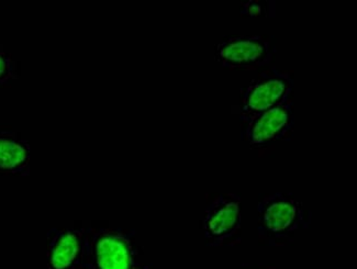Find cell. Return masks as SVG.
I'll return each instance as SVG.
<instances>
[{"label": "cell", "instance_id": "277c9868", "mask_svg": "<svg viewBox=\"0 0 357 269\" xmlns=\"http://www.w3.org/2000/svg\"><path fill=\"white\" fill-rule=\"evenodd\" d=\"M273 36H229L215 47L218 64L229 70H259L272 68L277 52Z\"/></svg>", "mask_w": 357, "mask_h": 269}, {"label": "cell", "instance_id": "6da1fadb", "mask_svg": "<svg viewBox=\"0 0 357 269\" xmlns=\"http://www.w3.org/2000/svg\"><path fill=\"white\" fill-rule=\"evenodd\" d=\"M257 217L259 243L280 247L293 243L299 231L310 228L312 213L293 194L274 192L259 198Z\"/></svg>", "mask_w": 357, "mask_h": 269}, {"label": "cell", "instance_id": "5b68a950", "mask_svg": "<svg viewBox=\"0 0 357 269\" xmlns=\"http://www.w3.org/2000/svg\"><path fill=\"white\" fill-rule=\"evenodd\" d=\"M241 196L234 192L215 194L210 200L202 220L208 247H225L241 243Z\"/></svg>", "mask_w": 357, "mask_h": 269}, {"label": "cell", "instance_id": "8fae6325", "mask_svg": "<svg viewBox=\"0 0 357 269\" xmlns=\"http://www.w3.org/2000/svg\"><path fill=\"white\" fill-rule=\"evenodd\" d=\"M240 269H277V267L267 264H244Z\"/></svg>", "mask_w": 357, "mask_h": 269}, {"label": "cell", "instance_id": "9c48e42d", "mask_svg": "<svg viewBox=\"0 0 357 269\" xmlns=\"http://www.w3.org/2000/svg\"><path fill=\"white\" fill-rule=\"evenodd\" d=\"M19 77L18 66L10 52L0 43V87L10 85Z\"/></svg>", "mask_w": 357, "mask_h": 269}, {"label": "cell", "instance_id": "7c38bea8", "mask_svg": "<svg viewBox=\"0 0 357 269\" xmlns=\"http://www.w3.org/2000/svg\"><path fill=\"white\" fill-rule=\"evenodd\" d=\"M131 269H153V266L150 264H141V263H139V264L135 265Z\"/></svg>", "mask_w": 357, "mask_h": 269}, {"label": "cell", "instance_id": "30bf717a", "mask_svg": "<svg viewBox=\"0 0 357 269\" xmlns=\"http://www.w3.org/2000/svg\"><path fill=\"white\" fill-rule=\"evenodd\" d=\"M269 1L261 3V1H248L243 3L241 6V15L249 18H259V17L272 16L271 8L272 6L269 5Z\"/></svg>", "mask_w": 357, "mask_h": 269}, {"label": "cell", "instance_id": "52a82bcc", "mask_svg": "<svg viewBox=\"0 0 357 269\" xmlns=\"http://www.w3.org/2000/svg\"><path fill=\"white\" fill-rule=\"evenodd\" d=\"M86 229L52 228L47 236V269H86Z\"/></svg>", "mask_w": 357, "mask_h": 269}, {"label": "cell", "instance_id": "7a4b0ae2", "mask_svg": "<svg viewBox=\"0 0 357 269\" xmlns=\"http://www.w3.org/2000/svg\"><path fill=\"white\" fill-rule=\"evenodd\" d=\"M140 247L133 231L110 226L86 229V269H131Z\"/></svg>", "mask_w": 357, "mask_h": 269}, {"label": "cell", "instance_id": "3957f363", "mask_svg": "<svg viewBox=\"0 0 357 269\" xmlns=\"http://www.w3.org/2000/svg\"><path fill=\"white\" fill-rule=\"evenodd\" d=\"M294 76L280 68H265L242 89L238 119L242 123L268 109L293 99Z\"/></svg>", "mask_w": 357, "mask_h": 269}, {"label": "cell", "instance_id": "ba28073f", "mask_svg": "<svg viewBox=\"0 0 357 269\" xmlns=\"http://www.w3.org/2000/svg\"><path fill=\"white\" fill-rule=\"evenodd\" d=\"M31 167V145L13 130H0V176L26 177Z\"/></svg>", "mask_w": 357, "mask_h": 269}, {"label": "cell", "instance_id": "8992f818", "mask_svg": "<svg viewBox=\"0 0 357 269\" xmlns=\"http://www.w3.org/2000/svg\"><path fill=\"white\" fill-rule=\"evenodd\" d=\"M294 125L291 99L242 123V139L250 148L261 150L285 140L293 132Z\"/></svg>", "mask_w": 357, "mask_h": 269}]
</instances>
